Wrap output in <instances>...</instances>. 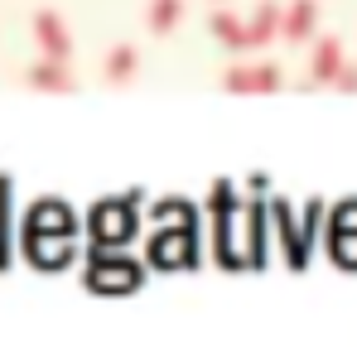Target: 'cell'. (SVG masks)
<instances>
[{
  "mask_svg": "<svg viewBox=\"0 0 357 347\" xmlns=\"http://www.w3.org/2000/svg\"><path fill=\"white\" fill-rule=\"evenodd\" d=\"M145 280L140 261L130 256H107V246H92L87 251V285L92 289H135Z\"/></svg>",
  "mask_w": 357,
  "mask_h": 347,
  "instance_id": "1",
  "label": "cell"
},
{
  "mask_svg": "<svg viewBox=\"0 0 357 347\" xmlns=\"http://www.w3.org/2000/svg\"><path fill=\"white\" fill-rule=\"evenodd\" d=\"M135 203H140V193H130L126 208H121V203H102V208L92 213V222H87V227H92V246H126V241L135 236V213H130Z\"/></svg>",
  "mask_w": 357,
  "mask_h": 347,
  "instance_id": "2",
  "label": "cell"
},
{
  "mask_svg": "<svg viewBox=\"0 0 357 347\" xmlns=\"http://www.w3.org/2000/svg\"><path fill=\"white\" fill-rule=\"evenodd\" d=\"M222 87L227 92H256V97H266V92H280L285 77H280L275 63H237V68H227Z\"/></svg>",
  "mask_w": 357,
  "mask_h": 347,
  "instance_id": "3",
  "label": "cell"
},
{
  "mask_svg": "<svg viewBox=\"0 0 357 347\" xmlns=\"http://www.w3.org/2000/svg\"><path fill=\"white\" fill-rule=\"evenodd\" d=\"M266 217L275 222V236H280V246H285V261H290V270H304V261H309V236L295 227V213H290V203H285V198H275V203L266 208Z\"/></svg>",
  "mask_w": 357,
  "mask_h": 347,
  "instance_id": "4",
  "label": "cell"
},
{
  "mask_svg": "<svg viewBox=\"0 0 357 347\" xmlns=\"http://www.w3.org/2000/svg\"><path fill=\"white\" fill-rule=\"evenodd\" d=\"M29 29H34L39 58H59V63H68V58H73V34H68L63 15H54V10H39V15L29 20Z\"/></svg>",
  "mask_w": 357,
  "mask_h": 347,
  "instance_id": "5",
  "label": "cell"
},
{
  "mask_svg": "<svg viewBox=\"0 0 357 347\" xmlns=\"http://www.w3.org/2000/svg\"><path fill=\"white\" fill-rule=\"evenodd\" d=\"M24 87H34V92H54V97H68V92H77V77H73V68L59 63V58H39V63H29V68H24Z\"/></svg>",
  "mask_w": 357,
  "mask_h": 347,
  "instance_id": "6",
  "label": "cell"
},
{
  "mask_svg": "<svg viewBox=\"0 0 357 347\" xmlns=\"http://www.w3.org/2000/svg\"><path fill=\"white\" fill-rule=\"evenodd\" d=\"M319 29V0H295L290 10H280V39L285 44H309Z\"/></svg>",
  "mask_w": 357,
  "mask_h": 347,
  "instance_id": "7",
  "label": "cell"
},
{
  "mask_svg": "<svg viewBox=\"0 0 357 347\" xmlns=\"http://www.w3.org/2000/svg\"><path fill=\"white\" fill-rule=\"evenodd\" d=\"M343 63H348V58H343V39H333V34L314 39V54H309V87H328L333 72H338Z\"/></svg>",
  "mask_w": 357,
  "mask_h": 347,
  "instance_id": "8",
  "label": "cell"
},
{
  "mask_svg": "<svg viewBox=\"0 0 357 347\" xmlns=\"http://www.w3.org/2000/svg\"><path fill=\"white\" fill-rule=\"evenodd\" d=\"M275 34H280V5L261 0L256 15L246 20V49H266V44H275Z\"/></svg>",
  "mask_w": 357,
  "mask_h": 347,
  "instance_id": "9",
  "label": "cell"
},
{
  "mask_svg": "<svg viewBox=\"0 0 357 347\" xmlns=\"http://www.w3.org/2000/svg\"><path fill=\"white\" fill-rule=\"evenodd\" d=\"M208 34H213L227 54H246V20H237L232 10H213V15H208Z\"/></svg>",
  "mask_w": 357,
  "mask_h": 347,
  "instance_id": "10",
  "label": "cell"
},
{
  "mask_svg": "<svg viewBox=\"0 0 357 347\" xmlns=\"http://www.w3.org/2000/svg\"><path fill=\"white\" fill-rule=\"evenodd\" d=\"M135 72H140V49H135V44H116V49L107 54V63H102V77H107L112 87H126Z\"/></svg>",
  "mask_w": 357,
  "mask_h": 347,
  "instance_id": "11",
  "label": "cell"
},
{
  "mask_svg": "<svg viewBox=\"0 0 357 347\" xmlns=\"http://www.w3.org/2000/svg\"><path fill=\"white\" fill-rule=\"evenodd\" d=\"M178 20H183V0H150L145 10V29L160 39V34H174Z\"/></svg>",
  "mask_w": 357,
  "mask_h": 347,
  "instance_id": "12",
  "label": "cell"
},
{
  "mask_svg": "<svg viewBox=\"0 0 357 347\" xmlns=\"http://www.w3.org/2000/svg\"><path fill=\"white\" fill-rule=\"evenodd\" d=\"M237 208H241L237 183H232V178H218V183H213V193H208V213H213V222H232V217H237Z\"/></svg>",
  "mask_w": 357,
  "mask_h": 347,
  "instance_id": "13",
  "label": "cell"
},
{
  "mask_svg": "<svg viewBox=\"0 0 357 347\" xmlns=\"http://www.w3.org/2000/svg\"><path fill=\"white\" fill-rule=\"evenodd\" d=\"M10 203H15V183L0 174V270H10Z\"/></svg>",
  "mask_w": 357,
  "mask_h": 347,
  "instance_id": "14",
  "label": "cell"
},
{
  "mask_svg": "<svg viewBox=\"0 0 357 347\" xmlns=\"http://www.w3.org/2000/svg\"><path fill=\"white\" fill-rule=\"evenodd\" d=\"M261 241H266V203H251L246 208V246H251V265H261Z\"/></svg>",
  "mask_w": 357,
  "mask_h": 347,
  "instance_id": "15",
  "label": "cell"
},
{
  "mask_svg": "<svg viewBox=\"0 0 357 347\" xmlns=\"http://www.w3.org/2000/svg\"><path fill=\"white\" fill-rule=\"evenodd\" d=\"M319 227H324V203H309V208H304V236H309V246H314V236H319Z\"/></svg>",
  "mask_w": 357,
  "mask_h": 347,
  "instance_id": "16",
  "label": "cell"
},
{
  "mask_svg": "<svg viewBox=\"0 0 357 347\" xmlns=\"http://www.w3.org/2000/svg\"><path fill=\"white\" fill-rule=\"evenodd\" d=\"M328 87H338V92H357V63H343V68L333 72Z\"/></svg>",
  "mask_w": 357,
  "mask_h": 347,
  "instance_id": "17",
  "label": "cell"
},
{
  "mask_svg": "<svg viewBox=\"0 0 357 347\" xmlns=\"http://www.w3.org/2000/svg\"><path fill=\"white\" fill-rule=\"evenodd\" d=\"M246 188H251L256 198H266V188H271V178H266V174H251V178H246Z\"/></svg>",
  "mask_w": 357,
  "mask_h": 347,
  "instance_id": "18",
  "label": "cell"
}]
</instances>
